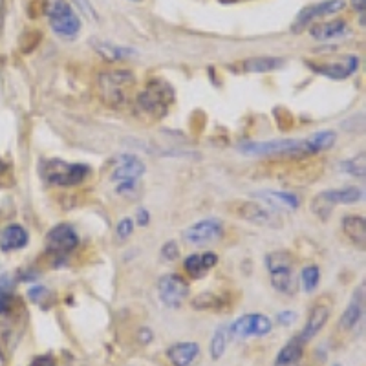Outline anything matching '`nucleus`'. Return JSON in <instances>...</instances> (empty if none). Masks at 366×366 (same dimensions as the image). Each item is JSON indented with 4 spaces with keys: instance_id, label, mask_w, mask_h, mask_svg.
I'll return each instance as SVG.
<instances>
[{
    "instance_id": "obj_26",
    "label": "nucleus",
    "mask_w": 366,
    "mask_h": 366,
    "mask_svg": "<svg viewBox=\"0 0 366 366\" xmlns=\"http://www.w3.org/2000/svg\"><path fill=\"white\" fill-rule=\"evenodd\" d=\"M94 46H96L97 53L103 55L106 61H123L134 55V50H130V48L108 44V42H94Z\"/></svg>"
},
{
    "instance_id": "obj_37",
    "label": "nucleus",
    "mask_w": 366,
    "mask_h": 366,
    "mask_svg": "<svg viewBox=\"0 0 366 366\" xmlns=\"http://www.w3.org/2000/svg\"><path fill=\"white\" fill-rule=\"evenodd\" d=\"M297 319V315H295V313H293V311H282V313H280L279 315V320H280V324H286V326H289L293 322V320Z\"/></svg>"
},
{
    "instance_id": "obj_12",
    "label": "nucleus",
    "mask_w": 366,
    "mask_h": 366,
    "mask_svg": "<svg viewBox=\"0 0 366 366\" xmlns=\"http://www.w3.org/2000/svg\"><path fill=\"white\" fill-rule=\"evenodd\" d=\"M158 295L161 302L169 308L182 306V302L189 297V284L179 274H165L158 282Z\"/></svg>"
},
{
    "instance_id": "obj_17",
    "label": "nucleus",
    "mask_w": 366,
    "mask_h": 366,
    "mask_svg": "<svg viewBox=\"0 0 366 366\" xmlns=\"http://www.w3.org/2000/svg\"><path fill=\"white\" fill-rule=\"evenodd\" d=\"M328 317H329L328 306H324V304H319V306L313 308L310 313V317H308L306 324H304V328H302L301 335H298V339H301L302 343L306 344L308 341L315 339V335H319L320 329L324 328V324L328 322Z\"/></svg>"
},
{
    "instance_id": "obj_7",
    "label": "nucleus",
    "mask_w": 366,
    "mask_h": 366,
    "mask_svg": "<svg viewBox=\"0 0 366 366\" xmlns=\"http://www.w3.org/2000/svg\"><path fill=\"white\" fill-rule=\"evenodd\" d=\"M229 209L233 210V215L238 218L251 222L255 225H262V227L280 229L284 225L282 216L277 210L262 206L258 201H234L229 206Z\"/></svg>"
},
{
    "instance_id": "obj_39",
    "label": "nucleus",
    "mask_w": 366,
    "mask_h": 366,
    "mask_svg": "<svg viewBox=\"0 0 366 366\" xmlns=\"http://www.w3.org/2000/svg\"><path fill=\"white\" fill-rule=\"evenodd\" d=\"M352 6L355 11H361L365 13V8H366V0H352Z\"/></svg>"
},
{
    "instance_id": "obj_41",
    "label": "nucleus",
    "mask_w": 366,
    "mask_h": 366,
    "mask_svg": "<svg viewBox=\"0 0 366 366\" xmlns=\"http://www.w3.org/2000/svg\"><path fill=\"white\" fill-rule=\"evenodd\" d=\"M335 366H339V365H335Z\"/></svg>"
},
{
    "instance_id": "obj_36",
    "label": "nucleus",
    "mask_w": 366,
    "mask_h": 366,
    "mask_svg": "<svg viewBox=\"0 0 366 366\" xmlns=\"http://www.w3.org/2000/svg\"><path fill=\"white\" fill-rule=\"evenodd\" d=\"M44 295H48V289L42 288V286H35V288H32L27 291V297L32 298L33 302H41Z\"/></svg>"
},
{
    "instance_id": "obj_3",
    "label": "nucleus",
    "mask_w": 366,
    "mask_h": 366,
    "mask_svg": "<svg viewBox=\"0 0 366 366\" xmlns=\"http://www.w3.org/2000/svg\"><path fill=\"white\" fill-rule=\"evenodd\" d=\"M174 101V90L170 84H167L161 79H152L139 94H137V108L143 114L151 115L154 119H160L167 115L170 105Z\"/></svg>"
},
{
    "instance_id": "obj_20",
    "label": "nucleus",
    "mask_w": 366,
    "mask_h": 366,
    "mask_svg": "<svg viewBox=\"0 0 366 366\" xmlns=\"http://www.w3.org/2000/svg\"><path fill=\"white\" fill-rule=\"evenodd\" d=\"M341 225H343L344 234L350 238V242H353L362 249L366 242V220L362 216L348 215L344 216Z\"/></svg>"
},
{
    "instance_id": "obj_22",
    "label": "nucleus",
    "mask_w": 366,
    "mask_h": 366,
    "mask_svg": "<svg viewBox=\"0 0 366 366\" xmlns=\"http://www.w3.org/2000/svg\"><path fill=\"white\" fill-rule=\"evenodd\" d=\"M302 353H304V343H302L297 335V337L289 339L288 343H286V346L280 350L277 359H274V366L297 365V362L302 359Z\"/></svg>"
},
{
    "instance_id": "obj_10",
    "label": "nucleus",
    "mask_w": 366,
    "mask_h": 366,
    "mask_svg": "<svg viewBox=\"0 0 366 366\" xmlns=\"http://www.w3.org/2000/svg\"><path fill=\"white\" fill-rule=\"evenodd\" d=\"M271 329H273V322L270 317L264 313H247L229 326V334L236 339L264 337L271 334Z\"/></svg>"
},
{
    "instance_id": "obj_5",
    "label": "nucleus",
    "mask_w": 366,
    "mask_h": 366,
    "mask_svg": "<svg viewBox=\"0 0 366 366\" xmlns=\"http://www.w3.org/2000/svg\"><path fill=\"white\" fill-rule=\"evenodd\" d=\"M145 163L137 156L121 154L115 158L110 179L115 183L119 194H128L136 189L137 179L145 174Z\"/></svg>"
},
{
    "instance_id": "obj_35",
    "label": "nucleus",
    "mask_w": 366,
    "mask_h": 366,
    "mask_svg": "<svg viewBox=\"0 0 366 366\" xmlns=\"http://www.w3.org/2000/svg\"><path fill=\"white\" fill-rule=\"evenodd\" d=\"M30 366H57V359H55L51 353H46V355H39L35 357Z\"/></svg>"
},
{
    "instance_id": "obj_8",
    "label": "nucleus",
    "mask_w": 366,
    "mask_h": 366,
    "mask_svg": "<svg viewBox=\"0 0 366 366\" xmlns=\"http://www.w3.org/2000/svg\"><path fill=\"white\" fill-rule=\"evenodd\" d=\"M46 11H48L51 30L59 37L73 39L81 32V20L66 0H51Z\"/></svg>"
},
{
    "instance_id": "obj_33",
    "label": "nucleus",
    "mask_w": 366,
    "mask_h": 366,
    "mask_svg": "<svg viewBox=\"0 0 366 366\" xmlns=\"http://www.w3.org/2000/svg\"><path fill=\"white\" fill-rule=\"evenodd\" d=\"M118 238H121V240H125V238H128L130 234H132L134 231V222L130 218H123L121 222L118 224Z\"/></svg>"
},
{
    "instance_id": "obj_14",
    "label": "nucleus",
    "mask_w": 366,
    "mask_h": 366,
    "mask_svg": "<svg viewBox=\"0 0 366 366\" xmlns=\"http://www.w3.org/2000/svg\"><path fill=\"white\" fill-rule=\"evenodd\" d=\"M341 9H344V0H324V2H319V4L306 6L302 9L301 13L297 15L295 23H293V32L298 33L302 32L304 27L310 26L315 18L328 17V15L339 13Z\"/></svg>"
},
{
    "instance_id": "obj_28",
    "label": "nucleus",
    "mask_w": 366,
    "mask_h": 366,
    "mask_svg": "<svg viewBox=\"0 0 366 366\" xmlns=\"http://www.w3.org/2000/svg\"><path fill=\"white\" fill-rule=\"evenodd\" d=\"M225 350H227V335H225V328H220L216 329V334L210 339L209 353L215 361H218L224 357Z\"/></svg>"
},
{
    "instance_id": "obj_4",
    "label": "nucleus",
    "mask_w": 366,
    "mask_h": 366,
    "mask_svg": "<svg viewBox=\"0 0 366 366\" xmlns=\"http://www.w3.org/2000/svg\"><path fill=\"white\" fill-rule=\"evenodd\" d=\"M46 182L59 187H73L88 178L90 167L84 163H70L64 160H50L42 167Z\"/></svg>"
},
{
    "instance_id": "obj_13",
    "label": "nucleus",
    "mask_w": 366,
    "mask_h": 366,
    "mask_svg": "<svg viewBox=\"0 0 366 366\" xmlns=\"http://www.w3.org/2000/svg\"><path fill=\"white\" fill-rule=\"evenodd\" d=\"M224 234V225L216 218L200 220L196 224H192L183 231V240L192 246H201V244H209L220 240Z\"/></svg>"
},
{
    "instance_id": "obj_32",
    "label": "nucleus",
    "mask_w": 366,
    "mask_h": 366,
    "mask_svg": "<svg viewBox=\"0 0 366 366\" xmlns=\"http://www.w3.org/2000/svg\"><path fill=\"white\" fill-rule=\"evenodd\" d=\"M161 256H163L165 260H176L179 256V249H178V244L176 242H167L163 247H161Z\"/></svg>"
},
{
    "instance_id": "obj_6",
    "label": "nucleus",
    "mask_w": 366,
    "mask_h": 366,
    "mask_svg": "<svg viewBox=\"0 0 366 366\" xmlns=\"http://www.w3.org/2000/svg\"><path fill=\"white\" fill-rule=\"evenodd\" d=\"M365 192L359 187H344V189H332V191L319 192L313 200H311V210L313 215L319 218L326 220L335 206H348V203H355L362 200Z\"/></svg>"
},
{
    "instance_id": "obj_11",
    "label": "nucleus",
    "mask_w": 366,
    "mask_h": 366,
    "mask_svg": "<svg viewBox=\"0 0 366 366\" xmlns=\"http://www.w3.org/2000/svg\"><path fill=\"white\" fill-rule=\"evenodd\" d=\"M79 246V236L75 229L68 224H59L51 227L46 234V249L53 256H66Z\"/></svg>"
},
{
    "instance_id": "obj_40",
    "label": "nucleus",
    "mask_w": 366,
    "mask_h": 366,
    "mask_svg": "<svg viewBox=\"0 0 366 366\" xmlns=\"http://www.w3.org/2000/svg\"><path fill=\"white\" fill-rule=\"evenodd\" d=\"M6 169H8V165H6V163H4V161L0 160V174L4 172V170H6Z\"/></svg>"
},
{
    "instance_id": "obj_23",
    "label": "nucleus",
    "mask_w": 366,
    "mask_h": 366,
    "mask_svg": "<svg viewBox=\"0 0 366 366\" xmlns=\"http://www.w3.org/2000/svg\"><path fill=\"white\" fill-rule=\"evenodd\" d=\"M311 37L317 39V41H329V39H337V37L344 35L348 32V24L346 20H332V23H322V24H315L311 27Z\"/></svg>"
},
{
    "instance_id": "obj_2",
    "label": "nucleus",
    "mask_w": 366,
    "mask_h": 366,
    "mask_svg": "<svg viewBox=\"0 0 366 366\" xmlns=\"http://www.w3.org/2000/svg\"><path fill=\"white\" fill-rule=\"evenodd\" d=\"M136 88V75L130 70H108L97 79L101 101L110 108H121L130 101Z\"/></svg>"
},
{
    "instance_id": "obj_16",
    "label": "nucleus",
    "mask_w": 366,
    "mask_h": 366,
    "mask_svg": "<svg viewBox=\"0 0 366 366\" xmlns=\"http://www.w3.org/2000/svg\"><path fill=\"white\" fill-rule=\"evenodd\" d=\"M362 313H365V288H359L353 293V298L350 301L346 310L343 311L341 320H339V326L344 332H350V329L355 328L359 324V320L362 319Z\"/></svg>"
},
{
    "instance_id": "obj_24",
    "label": "nucleus",
    "mask_w": 366,
    "mask_h": 366,
    "mask_svg": "<svg viewBox=\"0 0 366 366\" xmlns=\"http://www.w3.org/2000/svg\"><path fill=\"white\" fill-rule=\"evenodd\" d=\"M255 196L262 198L264 201L271 203L274 207H286V209H297L301 206V200H298L295 194L284 191H260L256 192Z\"/></svg>"
},
{
    "instance_id": "obj_9",
    "label": "nucleus",
    "mask_w": 366,
    "mask_h": 366,
    "mask_svg": "<svg viewBox=\"0 0 366 366\" xmlns=\"http://www.w3.org/2000/svg\"><path fill=\"white\" fill-rule=\"evenodd\" d=\"M267 270L273 288L280 293L291 295L295 293V277H293V260L286 253H273L267 256Z\"/></svg>"
},
{
    "instance_id": "obj_34",
    "label": "nucleus",
    "mask_w": 366,
    "mask_h": 366,
    "mask_svg": "<svg viewBox=\"0 0 366 366\" xmlns=\"http://www.w3.org/2000/svg\"><path fill=\"white\" fill-rule=\"evenodd\" d=\"M73 2H75V6H77V8L81 9L84 17L92 18V20H97V18H99V17H97V13H96V9L92 8L90 0H73Z\"/></svg>"
},
{
    "instance_id": "obj_1",
    "label": "nucleus",
    "mask_w": 366,
    "mask_h": 366,
    "mask_svg": "<svg viewBox=\"0 0 366 366\" xmlns=\"http://www.w3.org/2000/svg\"><path fill=\"white\" fill-rule=\"evenodd\" d=\"M334 130H320L304 139H274V141H246L238 149L247 156H280V158H308L328 151L335 145Z\"/></svg>"
},
{
    "instance_id": "obj_27",
    "label": "nucleus",
    "mask_w": 366,
    "mask_h": 366,
    "mask_svg": "<svg viewBox=\"0 0 366 366\" xmlns=\"http://www.w3.org/2000/svg\"><path fill=\"white\" fill-rule=\"evenodd\" d=\"M224 306H225L224 298L220 297V295H215V293H201V295H198V297L192 301V308L201 311L220 310V308Z\"/></svg>"
},
{
    "instance_id": "obj_19",
    "label": "nucleus",
    "mask_w": 366,
    "mask_h": 366,
    "mask_svg": "<svg viewBox=\"0 0 366 366\" xmlns=\"http://www.w3.org/2000/svg\"><path fill=\"white\" fill-rule=\"evenodd\" d=\"M200 355L198 343H176L167 350V359L172 366H191Z\"/></svg>"
},
{
    "instance_id": "obj_21",
    "label": "nucleus",
    "mask_w": 366,
    "mask_h": 366,
    "mask_svg": "<svg viewBox=\"0 0 366 366\" xmlns=\"http://www.w3.org/2000/svg\"><path fill=\"white\" fill-rule=\"evenodd\" d=\"M218 262V256L215 253H206V255H191L185 258V270L192 279L203 277L207 270L215 267Z\"/></svg>"
},
{
    "instance_id": "obj_25",
    "label": "nucleus",
    "mask_w": 366,
    "mask_h": 366,
    "mask_svg": "<svg viewBox=\"0 0 366 366\" xmlns=\"http://www.w3.org/2000/svg\"><path fill=\"white\" fill-rule=\"evenodd\" d=\"M286 61L280 59V57H253V59H246L242 63L244 72H253V73H264V72H273V70L282 68Z\"/></svg>"
},
{
    "instance_id": "obj_30",
    "label": "nucleus",
    "mask_w": 366,
    "mask_h": 366,
    "mask_svg": "<svg viewBox=\"0 0 366 366\" xmlns=\"http://www.w3.org/2000/svg\"><path fill=\"white\" fill-rule=\"evenodd\" d=\"M301 280H302V288L304 291L311 293L315 291V288L319 286V280H320V271L317 265H308L304 267L301 273Z\"/></svg>"
},
{
    "instance_id": "obj_31",
    "label": "nucleus",
    "mask_w": 366,
    "mask_h": 366,
    "mask_svg": "<svg viewBox=\"0 0 366 366\" xmlns=\"http://www.w3.org/2000/svg\"><path fill=\"white\" fill-rule=\"evenodd\" d=\"M341 167H343L344 172L352 174V176H355V178H365V154L361 156H355V158H352V160H346L344 163H341Z\"/></svg>"
},
{
    "instance_id": "obj_38",
    "label": "nucleus",
    "mask_w": 366,
    "mask_h": 366,
    "mask_svg": "<svg viewBox=\"0 0 366 366\" xmlns=\"http://www.w3.org/2000/svg\"><path fill=\"white\" fill-rule=\"evenodd\" d=\"M137 222H139V225L149 224V210L146 209L139 210V213H137Z\"/></svg>"
},
{
    "instance_id": "obj_29",
    "label": "nucleus",
    "mask_w": 366,
    "mask_h": 366,
    "mask_svg": "<svg viewBox=\"0 0 366 366\" xmlns=\"http://www.w3.org/2000/svg\"><path fill=\"white\" fill-rule=\"evenodd\" d=\"M13 304V286H11V279L8 277H0V315H4L11 310Z\"/></svg>"
},
{
    "instance_id": "obj_15",
    "label": "nucleus",
    "mask_w": 366,
    "mask_h": 366,
    "mask_svg": "<svg viewBox=\"0 0 366 366\" xmlns=\"http://www.w3.org/2000/svg\"><path fill=\"white\" fill-rule=\"evenodd\" d=\"M357 66H359V59L357 57H346V59L339 61V63H328V64H313V70L324 77L334 79V81H343V79L350 77L352 73H355Z\"/></svg>"
},
{
    "instance_id": "obj_18",
    "label": "nucleus",
    "mask_w": 366,
    "mask_h": 366,
    "mask_svg": "<svg viewBox=\"0 0 366 366\" xmlns=\"http://www.w3.org/2000/svg\"><path fill=\"white\" fill-rule=\"evenodd\" d=\"M27 240H30V234L26 229L23 225L11 224L0 233V249L4 253L18 251L27 246Z\"/></svg>"
}]
</instances>
